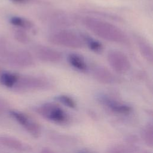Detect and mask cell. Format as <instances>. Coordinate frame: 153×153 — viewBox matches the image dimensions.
I'll list each match as a JSON object with an SVG mask.
<instances>
[{
	"mask_svg": "<svg viewBox=\"0 0 153 153\" xmlns=\"http://www.w3.org/2000/svg\"><path fill=\"white\" fill-rule=\"evenodd\" d=\"M131 146L124 145H114L107 150V153H130Z\"/></svg>",
	"mask_w": 153,
	"mask_h": 153,
	"instance_id": "20",
	"label": "cell"
},
{
	"mask_svg": "<svg viewBox=\"0 0 153 153\" xmlns=\"http://www.w3.org/2000/svg\"><path fill=\"white\" fill-rule=\"evenodd\" d=\"M56 99L64 106L71 109H74L76 106L75 101L69 96L65 94L59 95L56 97Z\"/></svg>",
	"mask_w": 153,
	"mask_h": 153,
	"instance_id": "18",
	"label": "cell"
},
{
	"mask_svg": "<svg viewBox=\"0 0 153 153\" xmlns=\"http://www.w3.org/2000/svg\"><path fill=\"white\" fill-rule=\"evenodd\" d=\"M141 136L145 144L152 148L153 146V126L152 123H148L143 127Z\"/></svg>",
	"mask_w": 153,
	"mask_h": 153,
	"instance_id": "15",
	"label": "cell"
},
{
	"mask_svg": "<svg viewBox=\"0 0 153 153\" xmlns=\"http://www.w3.org/2000/svg\"><path fill=\"white\" fill-rule=\"evenodd\" d=\"M0 145L20 152H27L31 149L29 145L8 136H0Z\"/></svg>",
	"mask_w": 153,
	"mask_h": 153,
	"instance_id": "11",
	"label": "cell"
},
{
	"mask_svg": "<svg viewBox=\"0 0 153 153\" xmlns=\"http://www.w3.org/2000/svg\"><path fill=\"white\" fill-rule=\"evenodd\" d=\"M11 1H13L14 2H23L27 1L28 0H11Z\"/></svg>",
	"mask_w": 153,
	"mask_h": 153,
	"instance_id": "25",
	"label": "cell"
},
{
	"mask_svg": "<svg viewBox=\"0 0 153 153\" xmlns=\"http://www.w3.org/2000/svg\"><path fill=\"white\" fill-rule=\"evenodd\" d=\"M15 38L19 42L24 44H26L29 42V38L28 36L22 30H17L14 34Z\"/></svg>",
	"mask_w": 153,
	"mask_h": 153,
	"instance_id": "21",
	"label": "cell"
},
{
	"mask_svg": "<svg viewBox=\"0 0 153 153\" xmlns=\"http://www.w3.org/2000/svg\"><path fill=\"white\" fill-rule=\"evenodd\" d=\"M10 23L14 26L26 29H29L32 27V24L31 22L20 17L15 16L11 17L10 19Z\"/></svg>",
	"mask_w": 153,
	"mask_h": 153,
	"instance_id": "17",
	"label": "cell"
},
{
	"mask_svg": "<svg viewBox=\"0 0 153 153\" xmlns=\"http://www.w3.org/2000/svg\"><path fill=\"white\" fill-rule=\"evenodd\" d=\"M136 42L141 55L146 60L152 63L153 61V52L151 45L142 38L139 36L136 38Z\"/></svg>",
	"mask_w": 153,
	"mask_h": 153,
	"instance_id": "13",
	"label": "cell"
},
{
	"mask_svg": "<svg viewBox=\"0 0 153 153\" xmlns=\"http://www.w3.org/2000/svg\"><path fill=\"white\" fill-rule=\"evenodd\" d=\"M17 76V74L12 72H3L0 76V82L6 87L11 89L16 81Z\"/></svg>",
	"mask_w": 153,
	"mask_h": 153,
	"instance_id": "16",
	"label": "cell"
},
{
	"mask_svg": "<svg viewBox=\"0 0 153 153\" xmlns=\"http://www.w3.org/2000/svg\"><path fill=\"white\" fill-rule=\"evenodd\" d=\"M93 76L97 81L102 84H111L116 81L115 76L110 71L102 66H98L93 70Z\"/></svg>",
	"mask_w": 153,
	"mask_h": 153,
	"instance_id": "12",
	"label": "cell"
},
{
	"mask_svg": "<svg viewBox=\"0 0 153 153\" xmlns=\"http://www.w3.org/2000/svg\"><path fill=\"white\" fill-rule=\"evenodd\" d=\"M130 153H150L148 151L140 149L135 146H131Z\"/></svg>",
	"mask_w": 153,
	"mask_h": 153,
	"instance_id": "23",
	"label": "cell"
},
{
	"mask_svg": "<svg viewBox=\"0 0 153 153\" xmlns=\"http://www.w3.org/2000/svg\"><path fill=\"white\" fill-rule=\"evenodd\" d=\"M49 40L53 44L71 48H81L84 45L81 36L68 30H61L51 33Z\"/></svg>",
	"mask_w": 153,
	"mask_h": 153,
	"instance_id": "4",
	"label": "cell"
},
{
	"mask_svg": "<svg viewBox=\"0 0 153 153\" xmlns=\"http://www.w3.org/2000/svg\"><path fill=\"white\" fill-rule=\"evenodd\" d=\"M79 153H91V152H85V151H81Z\"/></svg>",
	"mask_w": 153,
	"mask_h": 153,
	"instance_id": "26",
	"label": "cell"
},
{
	"mask_svg": "<svg viewBox=\"0 0 153 153\" xmlns=\"http://www.w3.org/2000/svg\"><path fill=\"white\" fill-rule=\"evenodd\" d=\"M10 115L29 134L35 138H38L41 134V127L39 124L26 114L17 110H10Z\"/></svg>",
	"mask_w": 153,
	"mask_h": 153,
	"instance_id": "6",
	"label": "cell"
},
{
	"mask_svg": "<svg viewBox=\"0 0 153 153\" xmlns=\"http://www.w3.org/2000/svg\"><path fill=\"white\" fill-rule=\"evenodd\" d=\"M0 57L6 63L16 68H27L34 65L32 54L25 50L8 51L7 49Z\"/></svg>",
	"mask_w": 153,
	"mask_h": 153,
	"instance_id": "5",
	"label": "cell"
},
{
	"mask_svg": "<svg viewBox=\"0 0 153 153\" xmlns=\"http://www.w3.org/2000/svg\"><path fill=\"white\" fill-rule=\"evenodd\" d=\"M68 61L70 65L77 70L84 71L87 69V64L85 63L84 59L78 54H69L68 56Z\"/></svg>",
	"mask_w": 153,
	"mask_h": 153,
	"instance_id": "14",
	"label": "cell"
},
{
	"mask_svg": "<svg viewBox=\"0 0 153 153\" xmlns=\"http://www.w3.org/2000/svg\"><path fill=\"white\" fill-rule=\"evenodd\" d=\"M8 109V106L7 103L0 99V115L3 114Z\"/></svg>",
	"mask_w": 153,
	"mask_h": 153,
	"instance_id": "22",
	"label": "cell"
},
{
	"mask_svg": "<svg viewBox=\"0 0 153 153\" xmlns=\"http://www.w3.org/2000/svg\"><path fill=\"white\" fill-rule=\"evenodd\" d=\"M82 38V39L84 41V42H86L88 45V47L90 48V50L95 51V52H99L102 49V44L99 42L98 41L94 40V39L87 36L86 35L81 36Z\"/></svg>",
	"mask_w": 153,
	"mask_h": 153,
	"instance_id": "19",
	"label": "cell"
},
{
	"mask_svg": "<svg viewBox=\"0 0 153 153\" xmlns=\"http://www.w3.org/2000/svg\"><path fill=\"white\" fill-rule=\"evenodd\" d=\"M40 153H56L52 149L48 148H43L41 150Z\"/></svg>",
	"mask_w": 153,
	"mask_h": 153,
	"instance_id": "24",
	"label": "cell"
},
{
	"mask_svg": "<svg viewBox=\"0 0 153 153\" xmlns=\"http://www.w3.org/2000/svg\"><path fill=\"white\" fill-rule=\"evenodd\" d=\"M43 20L48 25L55 27H67L71 24V21L66 14L58 11L48 13L43 17Z\"/></svg>",
	"mask_w": 153,
	"mask_h": 153,
	"instance_id": "10",
	"label": "cell"
},
{
	"mask_svg": "<svg viewBox=\"0 0 153 153\" xmlns=\"http://www.w3.org/2000/svg\"><path fill=\"white\" fill-rule=\"evenodd\" d=\"M50 87V82L44 78L19 75L12 90L19 93L34 90H42Z\"/></svg>",
	"mask_w": 153,
	"mask_h": 153,
	"instance_id": "3",
	"label": "cell"
},
{
	"mask_svg": "<svg viewBox=\"0 0 153 153\" xmlns=\"http://www.w3.org/2000/svg\"><path fill=\"white\" fill-rule=\"evenodd\" d=\"M36 57L42 61L57 63L62 60V54L58 51L45 46H38L35 48Z\"/></svg>",
	"mask_w": 153,
	"mask_h": 153,
	"instance_id": "9",
	"label": "cell"
},
{
	"mask_svg": "<svg viewBox=\"0 0 153 153\" xmlns=\"http://www.w3.org/2000/svg\"><path fill=\"white\" fill-rule=\"evenodd\" d=\"M108 62L111 68L120 74H126L130 68V62L127 56L118 50L109 51L107 56Z\"/></svg>",
	"mask_w": 153,
	"mask_h": 153,
	"instance_id": "7",
	"label": "cell"
},
{
	"mask_svg": "<svg viewBox=\"0 0 153 153\" xmlns=\"http://www.w3.org/2000/svg\"><path fill=\"white\" fill-rule=\"evenodd\" d=\"M82 23L88 30L105 40L119 44L127 42V36L124 33L111 23L87 17L83 19Z\"/></svg>",
	"mask_w": 153,
	"mask_h": 153,
	"instance_id": "1",
	"label": "cell"
},
{
	"mask_svg": "<svg viewBox=\"0 0 153 153\" xmlns=\"http://www.w3.org/2000/svg\"><path fill=\"white\" fill-rule=\"evenodd\" d=\"M98 100L104 107L114 114L127 115L131 114L133 111L130 105L105 94L100 95Z\"/></svg>",
	"mask_w": 153,
	"mask_h": 153,
	"instance_id": "8",
	"label": "cell"
},
{
	"mask_svg": "<svg viewBox=\"0 0 153 153\" xmlns=\"http://www.w3.org/2000/svg\"><path fill=\"white\" fill-rule=\"evenodd\" d=\"M35 111L44 119L57 124H65L69 121V117L59 105L53 103H45L38 106Z\"/></svg>",
	"mask_w": 153,
	"mask_h": 153,
	"instance_id": "2",
	"label": "cell"
}]
</instances>
